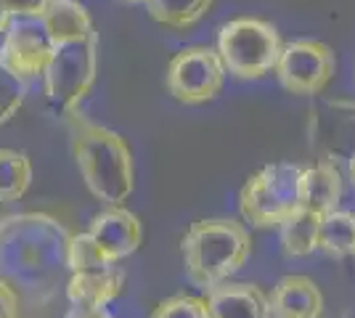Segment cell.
I'll list each match as a JSON object with an SVG mask.
<instances>
[{
    "instance_id": "6da1fadb",
    "label": "cell",
    "mask_w": 355,
    "mask_h": 318,
    "mask_svg": "<svg viewBox=\"0 0 355 318\" xmlns=\"http://www.w3.org/2000/svg\"><path fill=\"white\" fill-rule=\"evenodd\" d=\"M72 231L45 212H19L0 220V281L27 308H45L67 289V249Z\"/></svg>"
},
{
    "instance_id": "7a4b0ae2",
    "label": "cell",
    "mask_w": 355,
    "mask_h": 318,
    "mask_svg": "<svg viewBox=\"0 0 355 318\" xmlns=\"http://www.w3.org/2000/svg\"><path fill=\"white\" fill-rule=\"evenodd\" d=\"M74 162L88 191L106 204H125L133 194V154L125 138L104 125L85 120L83 114H69Z\"/></svg>"
},
{
    "instance_id": "3957f363",
    "label": "cell",
    "mask_w": 355,
    "mask_h": 318,
    "mask_svg": "<svg viewBox=\"0 0 355 318\" xmlns=\"http://www.w3.org/2000/svg\"><path fill=\"white\" fill-rule=\"evenodd\" d=\"M180 252L191 284L207 292L247 263L250 233L236 220H196L186 231Z\"/></svg>"
},
{
    "instance_id": "277c9868",
    "label": "cell",
    "mask_w": 355,
    "mask_h": 318,
    "mask_svg": "<svg viewBox=\"0 0 355 318\" xmlns=\"http://www.w3.org/2000/svg\"><path fill=\"white\" fill-rule=\"evenodd\" d=\"M98 75V32L67 40L53 48L43 75L45 98L59 114L69 117L83 104Z\"/></svg>"
},
{
    "instance_id": "5b68a950",
    "label": "cell",
    "mask_w": 355,
    "mask_h": 318,
    "mask_svg": "<svg viewBox=\"0 0 355 318\" xmlns=\"http://www.w3.org/2000/svg\"><path fill=\"white\" fill-rule=\"evenodd\" d=\"M282 48L279 30L254 16L231 19L218 35V53L225 64V72L239 80H260L276 69Z\"/></svg>"
},
{
    "instance_id": "8992f818",
    "label": "cell",
    "mask_w": 355,
    "mask_h": 318,
    "mask_svg": "<svg viewBox=\"0 0 355 318\" xmlns=\"http://www.w3.org/2000/svg\"><path fill=\"white\" fill-rule=\"evenodd\" d=\"M302 204V167L289 162L263 167L244 183L239 207L244 220L257 228H279Z\"/></svg>"
},
{
    "instance_id": "52a82bcc",
    "label": "cell",
    "mask_w": 355,
    "mask_h": 318,
    "mask_svg": "<svg viewBox=\"0 0 355 318\" xmlns=\"http://www.w3.org/2000/svg\"><path fill=\"white\" fill-rule=\"evenodd\" d=\"M225 75L218 48H183L167 67V91L180 104H205L220 93Z\"/></svg>"
},
{
    "instance_id": "ba28073f",
    "label": "cell",
    "mask_w": 355,
    "mask_h": 318,
    "mask_svg": "<svg viewBox=\"0 0 355 318\" xmlns=\"http://www.w3.org/2000/svg\"><path fill=\"white\" fill-rule=\"evenodd\" d=\"M53 48L56 43L51 40L40 16H16L3 32L0 64L19 80L30 82L45 75Z\"/></svg>"
},
{
    "instance_id": "9c48e42d",
    "label": "cell",
    "mask_w": 355,
    "mask_h": 318,
    "mask_svg": "<svg viewBox=\"0 0 355 318\" xmlns=\"http://www.w3.org/2000/svg\"><path fill=\"white\" fill-rule=\"evenodd\" d=\"M334 51L321 40H292L282 48L276 61V75L284 91L295 96H318L334 77Z\"/></svg>"
},
{
    "instance_id": "30bf717a",
    "label": "cell",
    "mask_w": 355,
    "mask_h": 318,
    "mask_svg": "<svg viewBox=\"0 0 355 318\" xmlns=\"http://www.w3.org/2000/svg\"><path fill=\"white\" fill-rule=\"evenodd\" d=\"M90 236L104 249L109 263H119V260L130 258L141 247L144 226L133 212L125 210V204H109V210L98 212L93 218Z\"/></svg>"
},
{
    "instance_id": "8fae6325",
    "label": "cell",
    "mask_w": 355,
    "mask_h": 318,
    "mask_svg": "<svg viewBox=\"0 0 355 318\" xmlns=\"http://www.w3.org/2000/svg\"><path fill=\"white\" fill-rule=\"evenodd\" d=\"M207 318H270V300L260 287L220 281L207 289Z\"/></svg>"
},
{
    "instance_id": "7c38bea8",
    "label": "cell",
    "mask_w": 355,
    "mask_h": 318,
    "mask_svg": "<svg viewBox=\"0 0 355 318\" xmlns=\"http://www.w3.org/2000/svg\"><path fill=\"white\" fill-rule=\"evenodd\" d=\"M268 300H270V318L324 316V294L308 276H284Z\"/></svg>"
},
{
    "instance_id": "4fadbf2b",
    "label": "cell",
    "mask_w": 355,
    "mask_h": 318,
    "mask_svg": "<svg viewBox=\"0 0 355 318\" xmlns=\"http://www.w3.org/2000/svg\"><path fill=\"white\" fill-rule=\"evenodd\" d=\"M125 289V273L117 265H106L96 271H74L67 281V297L72 305L85 308H106L117 300Z\"/></svg>"
},
{
    "instance_id": "5bb4252c",
    "label": "cell",
    "mask_w": 355,
    "mask_h": 318,
    "mask_svg": "<svg viewBox=\"0 0 355 318\" xmlns=\"http://www.w3.org/2000/svg\"><path fill=\"white\" fill-rule=\"evenodd\" d=\"M342 175L334 159H321L318 165L302 170V204L305 210L329 215L340 207Z\"/></svg>"
},
{
    "instance_id": "9a60e30c",
    "label": "cell",
    "mask_w": 355,
    "mask_h": 318,
    "mask_svg": "<svg viewBox=\"0 0 355 318\" xmlns=\"http://www.w3.org/2000/svg\"><path fill=\"white\" fill-rule=\"evenodd\" d=\"M43 24L51 40L59 46L67 40H77L93 32V21H90L88 8L80 0H51L43 11Z\"/></svg>"
},
{
    "instance_id": "2e32d148",
    "label": "cell",
    "mask_w": 355,
    "mask_h": 318,
    "mask_svg": "<svg viewBox=\"0 0 355 318\" xmlns=\"http://www.w3.org/2000/svg\"><path fill=\"white\" fill-rule=\"evenodd\" d=\"M321 218L318 212H311L305 207L295 210L286 220H284L279 231H282L284 252L292 258H305L318 249V231H321Z\"/></svg>"
},
{
    "instance_id": "e0dca14e",
    "label": "cell",
    "mask_w": 355,
    "mask_h": 318,
    "mask_svg": "<svg viewBox=\"0 0 355 318\" xmlns=\"http://www.w3.org/2000/svg\"><path fill=\"white\" fill-rule=\"evenodd\" d=\"M318 249L331 258H355V215L334 210L321 218Z\"/></svg>"
},
{
    "instance_id": "ac0fdd59",
    "label": "cell",
    "mask_w": 355,
    "mask_h": 318,
    "mask_svg": "<svg viewBox=\"0 0 355 318\" xmlns=\"http://www.w3.org/2000/svg\"><path fill=\"white\" fill-rule=\"evenodd\" d=\"M212 0H146V11L154 21L170 30H189L209 11Z\"/></svg>"
},
{
    "instance_id": "d6986e66",
    "label": "cell",
    "mask_w": 355,
    "mask_h": 318,
    "mask_svg": "<svg viewBox=\"0 0 355 318\" xmlns=\"http://www.w3.org/2000/svg\"><path fill=\"white\" fill-rule=\"evenodd\" d=\"M32 183V162L24 152L0 149V204L16 202L27 194Z\"/></svg>"
},
{
    "instance_id": "ffe728a7",
    "label": "cell",
    "mask_w": 355,
    "mask_h": 318,
    "mask_svg": "<svg viewBox=\"0 0 355 318\" xmlns=\"http://www.w3.org/2000/svg\"><path fill=\"white\" fill-rule=\"evenodd\" d=\"M67 263L69 271H96V268H106L114 265L109 263V258L104 255V249L98 247V242L88 233H72L69 239V249H67Z\"/></svg>"
},
{
    "instance_id": "44dd1931",
    "label": "cell",
    "mask_w": 355,
    "mask_h": 318,
    "mask_svg": "<svg viewBox=\"0 0 355 318\" xmlns=\"http://www.w3.org/2000/svg\"><path fill=\"white\" fill-rule=\"evenodd\" d=\"M24 93H27V82L11 75L3 64H0V125L14 117L16 112L24 104Z\"/></svg>"
},
{
    "instance_id": "7402d4cb",
    "label": "cell",
    "mask_w": 355,
    "mask_h": 318,
    "mask_svg": "<svg viewBox=\"0 0 355 318\" xmlns=\"http://www.w3.org/2000/svg\"><path fill=\"white\" fill-rule=\"evenodd\" d=\"M151 318H207V303L199 297L178 294L157 305Z\"/></svg>"
},
{
    "instance_id": "603a6c76",
    "label": "cell",
    "mask_w": 355,
    "mask_h": 318,
    "mask_svg": "<svg viewBox=\"0 0 355 318\" xmlns=\"http://www.w3.org/2000/svg\"><path fill=\"white\" fill-rule=\"evenodd\" d=\"M3 3H6L8 14L16 19V16H43L45 6L51 0H3Z\"/></svg>"
},
{
    "instance_id": "cb8c5ba5",
    "label": "cell",
    "mask_w": 355,
    "mask_h": 318,
    "mask_svg": "<svg viewBox=\"0 0 355 318\" xmlns=\"http://www.w3.org/2000/svg\"><path fill=\"white\" fill-rule=\"evenodd\" d=\"M21 316V300L6 281H0V318H19Z\"/></svg>"
},
{
    "instance_id": "d4e9b609",
    "label": "cell",
    "mask_w": 355,
    "mask_h": 318,
    "mask_svg": "<svg viewBox=\"0 0 355 318\" xmlns=\"http://www.w3.org/2000/svg\"><path fill=\"white\" fill-rule=\"evenodd\" d=\"M64 318H112L106 308H85V305H72Z\"/></svg>"
},
{
    "instance_id": "484cf974",
    "label": "cell",
    "mask_w": 355,
    "mask_h": 318,
    "mask_svg": "<svg viewBox=\"0 0 355 318\" xmlns=\"http://www.w3.org/2000/svg\"><path fill=\"white\" fill-rule=\"evenodd\" d=\"M11 19H14V16L8 14V8H6V3L0 0V37H3V32L8 30V24H11Z\"/></svg>"
},
{
    "instance_id": "4316f807",
    "label": "cell",
    "mask_w": 355,
    "mask_h": 318,
    "mask_svg": "<svg viewBox=\"0 0 355 318\" xmlns=\"http://www.w3.org/2000/svg\"><path fill=\"white\" fill-rule=\"evenodd\" d=\"M350 181H353V188H355V154L350 157Z\"/></svg>"
},
{
    "instance_id": "83f0119b",
    "label": "cell",
    "mask_w": 355,
    "mask_h": 318,
    "mask_svg": "<svg viewBox=\"0 0 355 318\" xmlns=\"http://www.w3.org/2000/svg\"><path fill=\"white\" fill-rule=\"evenodd\" d=\"M122 3H146V0H122Z\"/></svg>"
}]
</instances>
